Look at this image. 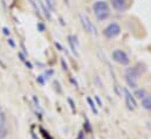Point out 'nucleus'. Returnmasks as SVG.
<instances>
[{"label":"nucleus","instance_id":"24","mask_svg":"<svg viewBox=\"0 0 151 139\" xmlns=\"http://www.w3.org/2000/svg\"><path fill=\"white\" fill-rule=\"evenodd\" d=\"M84 124H86V130H87L88 132H90V130H91V129H90V126H89V123H88V122H86Z\"/></svg>","mask_w":151,"mask_h":139},{"label":"nucleus","instance_id":"8","mask_svg":"<svg viewBox=\"0 0 151 139\" xmlns=\"http://www.w3.org/2000/svg\"><path fill=\"white\" fill-rule=\"evenodd\" d=\"M148 96V92L145 89H136L135 92H134V97L135 98H138V100H143Z\"/></svg>","mask_w":151,"mask_h":139},{"label":"nucleus","instance_id":"18","mask_svg":"<svg viewBox=\"0 0 151 139\" xmlns=\"http://www.w3.org/2000/svg\"><path fill=\"white\" fill-rule=\"evenodd\" d=\"M38 29L39 32H45V25L42 22H38Z\"/></svg>","mask_w":151,"mask_h":139},{"label":"nucleus","instance_id":"30","mask_svg":"<svg viewBox=\"0 0 151 139\" xmlns=\"http://www.w3.org/2000/svg\"><path fill=\"white\" fill-rule=\"evenodd\" d=\"M0 112H1V105H0Z\"/></svg>","mask_w":151,"mask_h":139},{"label":"nucleus","instance_id":"20","mask_svg":"<svg viewBox=\"0 0 151 139\" xmlns=\"http://www.w3.org/2000/svg\"><path fill=\"white\" fill-rule=\"evenodd\" d=\"M61 64H62V69H63V70H68V66H67V63L65 62V60H63V59L61 60Z\"/></svg>","mask_w":151,"mask_h":139},{"label":"nucleus","instance_id":"13","mask_svg":"<svg viewBox=\"0 0 151 139\" xmlns=\"http://www.w3.org/2000/svg\"><path fill=\"white\" fill-rule=\"evenodd\" d=\"M87 102H88V104L90 105V109L94 111V113H95V115H97V113H99V111H97V109H96V106H95V103L93 102V100H91L90 97H88V98H87Z\"/></svg>","mask_w":151,"mask_h":139},{"label":"nucleus","instance_id":"15","mask_svg":"<svg viewBox=\"0 0 151 139\" xmlns=\"http://www.w3.org/2000/svg\"><path fill=\"white\" fill-rule=\"evenodd\" d=\"M5 124H6V115L4 112H0V129L5 128Z\"/></svg>","mask_w":151,"mask_h":139},{"label":"nucleus","instance_id":"25","mask_svg":"<svg viewBox=\"0 0 151 139\" xmlns=\"http://www.w3.org/2000/svg\"><path fill=\"white\" fill-rule=\"evenodd\" d=\"M37 81H38L40 84H43V78H42V76H39L38 78H37Z\"/></svg>","mask_w":151,"mask_h":139},{"label":"nucleus","instance_id":"10","mask_svg":"<svg viewBox=\"0 0 151 139\" xmlns=\"http://www.w3.org/2000/svg\"><path fill=\"white\" fill-rule=\"evenodd\" d=\"M142 106L145 110H150L151 111V95H148L145 98L142 100Z\"/></svg>","mask_w":151,"mask_h":139},{"label":"nucleus","instance_id":"6","mask_svg":"<svg viewBox=\"0 0 151 139\" xmlns=\"http://www.w3.org/2000/svg\"><path fill=\"white\" fill-rule=\"evenodd\" d=\"M123 91H124V98H125V104H127V107H128L129 110L134 111V110L137 107V103H136V100H135L134 95H131L127 88H124V89H123Z\"/></svg>","mask_w":151,"mask_h":139},{"label":"nucleus","instance_id":"17","mask_svg":"<svg viewBox=\"0 0 151 139\" xmlns=\"http://www.w3.org/2000/svg\"><path fill=\"white\" fill-rule=\"evenodd\" d=\"M68 103L70 104V107H72V110H73V112H76L75 104H74V102H73V100H72V98H68Z\"/></svg>","mask_w":151,"mask_h":139},{"label":"nucleus","instance_id":"27","mask_svg":"<svg viewBox=\"0 0 151 139\" xmlns=\"http://www.w3.org/2000/svg\"><path fill=\"white\" fill-rule=\"evenodd\" d=\"M19 57H20V60H21V61H24V62L26 61V59H25V56H24V55H22L21 53H19Z\"/></svg>","mask_w":151,"mask_h":139},{"label":"nucleus","instance_id":"1","mask_svg":"<svg viewBox=\"0 0 151 139\" xmlns=\"http://www.w3.org/2000/svg\"><path fill=\"white\" fill-rule=\"evenodd\" d=\"M93 9H94V13L96 15V18L99 20H106L108 16H109V5L107 1H96L94 5H93Z\"/></svg>","mask_w":151,"mask_h":139},{"label":"nucleus","instance_id":"23","mask_svg":"<svg viewBox=\"0 0 151 139\" xmlns=\"http://www.w3.org/2000/svg\"><path fill=\"white\" fill-rule=\"evenodd\" d=\"M54 44H55V47H58V48H59V50H63V48H62V46H61V44H60L59 42H55Z\"/></svg>","mask_w":151,"mask_h":139},{"label":"nucleus","instance_id":"28","mask_svg":"<svg viewBox=\"0 0 151 139\" xmlns=\"http://www.w3.org/2000/svg\"><path fill=\"white\" fill-rule=\"evenodd\" d=\"M95 100L97 101V103H99V105H100V106H102V103H101V100H100V98H99L97 96H95Z\"/></svg>","mask_w":151,"mask_h":139},{"label":"nucleus","instance_id":"26","mask_svg":"<svg viewBox=\"0 0 151 139\" xmlns=\"http://www.w3.org/2000/svg\"><path fill=\"white\" fill-rule=\"evenodd\" d=\"M25 63H26V66L28 67V69H32V68H33V66H32V63H29L28 61H25Z\"/></svg>","mask_w":151,"mask_h":139},{"label":"nucleus","instance_id":"2","mask_svg":"<svg viewBox=\"0 0 151 139\" xmlns=\"http://www.w3.org/2000/svg\"><path fill=\"white\" fill-rule=\"evenodd\" d=\"M113 60L115 62L122 64V66H128L130 63V59L128 56V54L122 50V49H116L113 52Z\"/></svg>","mask_w":151,"mask_h":139},{"label":"nucleus","instance_id":"12","mask_svg":"<svg viewBox=\"0 0 151 139\" xmlns=\"http://www.w3.org/2000/svg\"><path fill=\"white\" fill-rule=\"evenodd\" d=\"M29 1H31V5H32V7H33V9H34L35 14L38 15L39 18H41V13H40V9H39L38 5H37V2H35L34 0H29Z\"/></svg>","mask_w":151,"mask_h":139},{"label":"nucleus","instance_id":"7","mask_svg":"<svg viewBox=\"0 0 151 139\" xmlns=\"http://www.w3.org/2000/svg\"><path fill=\"white\" fill-rule=\"evenodd\" d=\"M111 4H113V7L116 11H119V12H123L128 8V0H111Z\"/></svg>","mask_w":151,"mask_h":139},{"label":"nucleus","instance_id":"29","mask_svg":"<svg viewBox=\"0 0 151 139\" xmlns=\"http://www.w3.org/2000/svg\"><path fill=\"white\" fill-rule=\"evenodd\" d=\"M33 100H34V102H35L37 106H39V100H37V97H35V96H33Z\"/></svg>","mask_w":151,"mask_h":139},{"label":"nucleus","instance_id":"19","mask_svg":"<svg viewBox=\"0 0 151 139\" xmlns=\"http://www.w3.org/2000/svg\"><path fill=\"white\" fill-rule=\"evenodd\" d=\"M53 72H54V71H53L52 69L47 70V71H46V74H45V76H46L45 78H49V76H52V75H53Z\"/></svg>","mask_w":151,"mask_h":139},{"label":"nucleus","instance_id":"9","mask_svg":"<svg viewBox=\"0 0 151 139\" xmlns=\"http://www.w3.org/2000/svg\"><path fill=\"white\" fill-rule=\"evenodd\" d=\"M38 2L40 4V7H41V11L43 12V15H45L48 20H50V19H52V14H50V11L48 9V7H47V6L45 5V2H42L41 0H39Z\"/></svg>","mask_w":151,"mask_h":139},{"label":"nucleus","instance_id":"14","mask_svg":"<svg viewBox=\"0 0 151 139\" xmlns=\"http://www.w3.org/2000/svg\"><path fill=\"white\" fill-rule=\"evenodd\" d=\"M46 2H47V7L49 11L55 9V0H46Z\"/></svg>","mask_w":151,"mask_h":139},{"label":"nucleus","instance_id":"3","mask_svg":"<svg viewBox=\"0 0 151 139\" xmlns=\"http://www.w3.org/2000/svg\"><path fill=\"white\" fill-rule=\"evenodd\" d=\"M119 33H121V27H119V25L116 24V22L109 24V25L103 29V34L106 35L108 39H114V37H116L117 35H119Z\"/></svg>","mask_w":151,"mask_h":139},{"label":"nucleus","instance_id":"16","mask_svg":"<svg viewBox=\"0 0 151 139\" xmlns=\"http://www.w3.org/2000/svg\"><path fill=\"white\" fill-rule=\"evenodd\" d=\"M8 136V130L6 128H1L0 129V139H5Z\"/></svg>","mask_w":151,"mask_h":139},{"label":"nucleus","instance_id":"5","mask_svg":"<svg viewBox=\"0 0 151 139\" xmlns=\"http://www.w3.org/2000/svg\"><path fill=\"white\" fill-rule=\"evenodd\" d=\"M142 75V71L138 69L137 67H129L125 69V78L136 82Z\"/></svg>","mask_w":151,"mask_h":139},{"label":"nucleus","instance_id":"4","mask_svg":"<svg viewBox=\"0 0 151 139\" xmlns=\"http://www.w3.org/2000/svg\"><path fill=\"white\" fill-rule=\"evenodd\" d=\"M80 20H81V24H82V27L84 28V31L89 32V33H93V34L97 35V32H96V28L95 26L93 25V22L89 20V18L87 15H82L80 14Z\"/></svg>","mask_w":151,"mask_h":139},{"label":"nucleus","instance_id":"21","mask_svg":"<svg viewBox=\"0 0 151 139\" xmlns=\"http://www.w3.org/2000/svg\"><path fill=\"white\" fill-rule=\"evenodd\" d=\"M7 42H8V44H9L11 47H13V48L15 47V43H14V41H13L12 39H8V40H7Z\"/></svg>","mask_w":151,"mask_h":139},{"label":"nucleus","instance_id":"22","mask_svg":"<svg viewBox=\"0 0 151 139\" xmlns=\"http://www.w3.org/2000/svg\"><path fill=\"white\" fill-rule=\"evenodd\" d=\"M2 32H4V34L5 35H9V33H11L9 29H8L7 27H4V28H2Z\"/></svg>","mask_w":151,"mask_h":139},{"label":"nucleus","instance_id":"11","mask_svg":"<svg viewBox=\"0 0 151 139\" xmlns=\"http://www.w3.org/2000/svg\"><path fill=\"white\" fill-rule=\"evenodd\" d=\"M68 43H69V46H70V48H72V52L75 54L76 56H78V53H77V50H76V46H75V43H74V41H73L72 35L68 36Z\"/></svg>","mask_w":151,"mask_h":139}]
</instances>
